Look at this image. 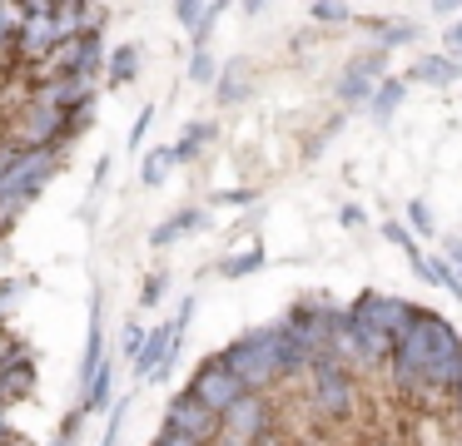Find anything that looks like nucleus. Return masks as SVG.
<instances>
[{
	"instance_id": "nucleus-1",
	"label": "nucleus",
	"mask_w": 462,
	"mask_h": 446,
	"mask_svg": "<svg viewBox=\"0 0 462 446\" xmlns=\"http://www.w3.org/2000/svg\"><path fill=\"white\" fill-rule=\"evenodd\" d=\"M219 357L234 367V372H239V382L249 387V392H269L279 377L309 372V367H313V352L283 323L279 327H254V332L234 337Z\"/></svg>"
},
{
	"instance_id": "nucleus-2",
	"label": "nucleus",
	"mask_w": 462,
	"mask_h": 446,
	"mask_svg": "<svg viewBox=\"0 0 462 446\" xmlns=\"http://www.w3.org/2000/svg\"><path fill=\"white\" fill-rule=\"evenodd\" d=\"M448 332H452L448 317L418 307V317H412V327L398 337V347H393V362H388V367H393V382H398L402 396L428 392V362H432V352H438V342H442Z\"/></svg>"
},
{
	"instance_id": "nucleus-3",
	"label": "nucleus",
	"mask_w": 462,
	"mask_h": 446,
	"mask_svg": "<svg viewBox=\"0 0 462 446\" xmlns=\"http://www.w3.org/2000/svg\"><path fill=\"white\" fill-rule=\"evenodd\" d=\"M348 317H353V327L368 337L373 357H378V362H393V347H398V337L412 327L418 307L402 303V297H388V293H358L348 307Z\"/></svg>"
},
{
	"instance_id": "nucleus-4",
	"label": "nucleus",
	"mask_w": 462,
	"mask_h": 446,
	"mask_svg": "<svg viewBox=\"0 0 462 446\" xmlns=\"http://www.w3.org/2000/svg\"><path fill=\"white\" fill-rule=\"evenodd\" d=\"M309 402H313V412H319V416H333V422L353 416V406H358L353 367L338 362V357H319V362L309 367Z\"/></svg>"
},
{
	"instance_id": "nucleus-5",
	"label": "nucleus",
	"mask_w": 462,
	"mask_h": 446,
	"mask_svg": "<svg viewBox=\"0 0 462 446\" xmlns=\"http://www.w3.org/2000/svg\"><path fill=\"white\" fill-rule=\"evenodd\" d=\"M383 79H388V50H383V45H373V50L353 55L348 65L338 69L333 89H338V99H343V105H368V99H373V89H378Z\"/></svg>"
},
{
	"instance_id": "nucleus-6",
	"label": "nucleus",
	"mask_w": 462,
	"mask_h": 446,
	"mask_svg": "<svg viewBox=\"0 0 462 446\" xmlns=\"http://www.w3.org/2000/svg\"><path fill=\"white\" fill-rule=\"evenodd\" d=\"M164 426H174V432H184V436H194V441L214 446L224 436V412H214L209 402H199V396L184 387V392H174L170 412H164Z\"/></svg>"
},
{
	"instance_id": "nucleus-7",
	"label": "nucleus",
	"mask_w": 462,
	"mask_h": 446,
	"mask_svg": "<svg viewBox=\"0 0 462 446\" xmlns=\"http://www.w3.org/2000/svg\"><path fill=\"white\" fill-rule=\"evenodd\" d=\"M189 392L199 396V402H209L214 412H229L239 396H249V387L239 382V372H234L224 357H204V362L194 367V377H189Z\"/></svg>"
},
{
	"instance_id": "nucleus-8",
	"label": "nucleus",
	"mask_w": 462,
	"mask_h": 446,
	"mask_svg": "<svg viewBox=\"0 0 462 446\" xmlns=\"http://www.w3.org/2000/svg\"><path fill=\"white\" fill-rule=\"evenodd\" d=\"M105 59H110V50L100 45V30H70L45 69L51 75H100Z\"/></svg>"
},
{
	"instance_id": "nucleus-9",
	"label": "nucleus",
	"mask_w": 462,
	"mask_h": 446,
	"mask_svg": "<svg viewBox=\"0 0 462 446\" xmlns=\"http://www.w3.org/2000/svg\"><path fill=\"white\" fill-rule=\"evenodd\" d=\"M70 35V20L55 10V15H25L21 25V40H15V59H45L51 65V55L60 50V40Z\"/></svg>"
},
{
	"instance_id": "nucleus-10",
	"label": "nucleus",
	"mask_w": 462,
	"mask_h": 446,
	"mask_svg": "<svg viewBox=\"0 0 462 446\" xmlns=\"http://www.w3.org/2000/svg\"><path fill=\"white\" fill-rule=\"evenodd\" d=\"M269 422H273V412H269V402H263V392H249L224 412V436H229V441H244V446H259L263 436H269Z\"/></svg>"
},
{
	"instance_id": "nucleus-11",
	"label": "nucleus",
	"mask_w": 462,
	"mask_h": 446,
	"mask_svg": "<svg viewBox=\"0 0 462 446\" xmlns=\"http://www.w3.org/2000/svg\"><path fill=\"white\" fill-rule=\"evenodd\" d=\"M35 99L65 109V114H75V109H90V105H95V75H51L41 89H35Z\"/></svg>"
},
{
	"instance_id": "nucleus-12",
	"label": "nucleus",
	"mask_w": 462,
	"mask_h": 446,
	"mask_svg": "<svg viewBox=\"0 0 462 446\" xmlns=\"http://www.w3.org/2000/svg\"><path fill=\"white\" fill-rule=\"evenodd\" d=\"M31 392H35V357L25 352V347H15V352L0 362V412L11 402H25Z\"/></svg>"
},
{
	"instance_id": "nucleus-13",
	"label": "nucleus",
	"mask_w": 462,
	"mask_h": 446,
	"mask_svg": "<svg viewBox=\"0 0 462 446\" xmlns=\"http://www.w3.org/2000/svg\"><path fill=\"white\" fill-rule=\"evenodd\" d=\"M110 362L105 357V303H100V293H95V303H90V337H85V362H80V387H90L95 382V372Z\"/></svg>"
},
{
	"instance_id": "nucleus-14",
	"label": "nucleus",
	"mask_w": 462,
	"mask_h": 446,
	"mask_svg": "<svg viewBox=\"0 0 462 446\" xmlns=\"http://www.w3.org/2000/svg\"><path fill=\"white\" fill-rule=\"evenodd\" d=\"M457 75H462V59L457 55H422V59H412V69L402 79H408V85H438V89H448Z\"/></svg>"
},
{
	"instance_id": "nucleus-15",
	"label": "nucleus",
	"mask_w": 462,
	"mask_h": 446,
	"mask_svg": "<svg viewBox=\"0 0 462 446\" xmlns=\"http://www.w3.org/2000/svg\"><path fill=\"white\" fill-rule=\"evenodd\" d=\"M249 95H254L249 59H229V65L219 69V79H214V99H219V105H244Z\"/></svg>"
},
{
	"instance_id": "nucleus-16",
	"label": "nucleus",
	"mask_w": 462,
	"mask_h": 446,
	"mask_svg": "<svg viewBox=\"0 0 462 446\" xmlns=\"http://www.w3.org/2000/svg\"><path fill=\"white\" fill-rule=\"evenodd\" d=\"M194 228H204V208H180V214H170L160 228L150 233V248H170L174 238L194 233Z\"/></svg>"
},
{
	"instance_id": "nucleus-17",
	"label": "nucleus",
	"mask_w": 462,
	"mask_h": 446,
	"mask_svg": "<svg viewBox=\"0 0 462 446\" xmlns=\"http://www.w3.org/2000/svg\"><path fill=\"white\" fill-rule=\"evenodd\" d=\"M402 95H408V79H398V75H388L378 89H373V99H368V114L378 119V124H388L393 119V109L402 105Z\"/></svg>"
},
{
	"instance_id": "nucleus-18",
	"label": "nucleus",
	"mask_w": 462,
	"mask_h": 446,
	"mask_svg": "<svg viewBox=\"0 0 462 446\" xmlns=\"http://www.w3.org/2000/svg\"><path fill=\"white\" fill-rule=\"evenodd\" d=\"M105 69H110V85L120 89V85H130L134 75H140V45H115L110 50V59H105Z\"/></svg>"
},
{
	"instance_id": "nucleus-19",
	"label": "nucleus",
	"mask_w": 462,
	"mask_h": 446,
	"mask_svg": "<svg viewBox=\"0 0 462 446\" xmlns=\"http://www.w3.org/2000/svg\"><path fill=\"white\" fill-rule=\"evenodd\" d=\"M214 134H219V129H214L209 119H194V124L184 129V139L174 144V159H180V164H189V159H199V154H204V144H214Z\"/></svg>"
},
{
	"instance_id": "nucleus-20",
	"label": "nucleus",
	"mask_w": 462,
	"mask_h": 446,
	"mask_svg": "<svg viewBox=\"0 0 462 446\" xmlns=\"http://www.w3.org/2000/svg\"><path fill=\"white\" fill-rule=\"evenodd\" d=\"M368 30L378 35L383 50H398V45H412V40H418V25H412V20H368Z\"/></svg>"
},
{
	"instance_id": "nucleus-21",
	"label": "nucleus",
	"mask_w": 462,
	"mask_h": 446,
	"mask_svg": "<svg viewBox=\"0 0 462 446\" xmlns=\"http://www.w3.org/2000/svg\"><path fill=\"white\" fill-rule=\"evenodd\" d=\"M110 387H115V367L105 362L100 372H95V382L85 387V402H80V412H100V406H115V402H110Z\"/></svg>"
},
{
	"instance_id": "nucleus-22",
	"label": "nucleus",
	"mask_w": 462,
	"mask_h": 446,
	"mask_svg": "<svg viewBox=\"0 0 462 446\" xmlns=\"http://www.w3.org/2000/svg\"><path fill=\"white\" fill-rule=\"evenodd\" d=\"M263 258H269V253H263V243H249L244 253L224 258L219 273H224V278H249V273H259V268H263Z\"/></svg>"
},
{
	"instance_id": "nucleus-23",
	"label": "nucleus",
	"mask_w": 462,
	"mask_h": 446,
	"mask_svg": "<svg viewBox=\"0 0 462 446\" xmlns=\"http://www.w3.org/2000/svg\"><path fill=\"white\" fill-rule=\"evenodd\" d=\"M170 164H180V159H174V144L170 149H150V159H144V168H140V184L144 188L164 184V178H170Z\"/></svg>"
},
{
	"instance_id": "nucleus-24",
	"label": "nucleus",
	"mask_w": 462,
	"mask_h": 446,
	"mask_svg": "<svg viewBox=\"0 0 462 446\" xmlns=\"http://www.w3.org/2000/svg\"><path fill=\"white\" fill-rule=\"evenodd\" d=\"M432 287H442V293H452V303H462V273L448 258H432Z\"/></svg>"
},
{
	"instance_id": "nucleus-25",
	"label": "nucleus",
	"mask_w": 462,
	"mask_h": 446,
	"mask_svg": "<svg viewBox=\"0 0 462 446\" xmlns=\"http://www.w3.org/2000/svg\"><path fill=\"white\" fill-rule=\"evenodd\" d=\"M229 5H234V0H209V5H204L199 25H194V50H204V45H209L214 25H219V15H224V10H229Z\"/></svg>"
},
{
	"instance_id": "nucleus-26",
	"label": "nucleus",
	"mask_w": 462,
	"mask_h": 446,
	"mask_svg": "<svg viewBox=\"0 0 462 446\" xmlns=\"http://www.w3.org/2000/svg\"><path fill=\"white\" fill-rule=\"evenodd\" d=\"M319 25H348L353 20V10H348V0H313V10H309Z\"/></svg>"
},
{
	"instance_id": "nucleus-27",
	"label": "nucleus",
	"mask_w": 462,
	"mask_h": 446,
	"mask_svg": "<svg viewBox=\"0 0 462 446\" xmlns=\"http://www.w3.org/2000/svg\"><path fill=\"white\" fill-rule=\"evenodd\" d=\"M189 79H194V85H214V79H219V75H214L209 50H194V55H189Z\"/></svg>"
},
{
	"instance_id": "nucleus-28",
	"label": "nucleus",
	"mask_w": 462,
	"mask_h": 446,
	"mask_svg": "<svg viewBox=\"0 0 462 446\" xmlns=\"http://www.w3.org/2000/svg\"><path fill=\"white\" fill-rule=\"evenodd\" d=\"M150 124H154V105H144V109H140V119L130 124V134H125V144H130V154L144 144V139H150Z\"/></svg>"
},
{
	"instance_id": "nucleus-29",
	"label": "nucleus",
	"mask_w": 462,
	"mask_h": 446,
	"mask_svg": "<svg viewBox=\"0 0 462 446\" xmlns=\"http://www.w3.org/2000/svg\"><path fill=\"white\" fill-rule=\"evenodd\" d=\"M204 5H209V0H174V20H180V25L194 35V25H199Z\"/></svg>"
},
{
	"instance_id": "nucleus-30",
	"label": "nucleus",
	"mask_w": 462,
	"mask_h": 446,
	"mask_svg": "<svg viewBox=\"0 0 462 446\" xmlns=\"http://www.w3.org/2000/svg\"><path fill=\"white\" fill-rule=\"evenodd\" d=\"M144 342H150V327H140V323L130 317V327H125V357L134 362V357L144 352Z\"/></svg>"
},
{
	"instance_id": "nucleus-31",
	"label": "nucleus",
	"mask_w": 462,
	"mask_h": 446,
	"mask_svg": "<svg viewBox=\"0 0 462 446\" xmlns=\"http://www.w3.org/2000/svg\"><path fill=\"white\" fill-rule=\"evenodd\" d=\"M408 223H412V233H422V238L432 233V214H428L422 198H412V204H408Z\"/></svg>"
},
{
	"instance_id": "nucleus-32",
	"label": "nucleus",
	"mask_w": 462,
	"mask_h": 446,
	"mask_svg": "<svg viewBox=\"0 0 462 446\" xmlns=\"http://www.w3.org/2000/svg\"><path fill=\"white\" fill-rule=\"evenodd\" d=\"M125 406H130V402H115V406H110V426H105L100 446H115V441H120V426H125Z\"/></svg>"
},
{
	"instance_id": "nucleus-33",
	"label": "nucleus",
	"mask_w": 462,
	"mask_h": 446,
	"mask_svg": "<svg viewBox=\"0 0 462 446\" xmlns=\"http://www.w3.org/2000/svg\"><path fill=\"white\" fill-rule=\"evenodd\" d=\"M164 283H170V278L164 273H150V283H144V293H140V307H154L164 297Z\"/></svg>"
},
{
	"instance_id": "nucleus-34",
	"label": "nucleus",
	"mask_w": 462,
	"mask_h": 446,
	"mask_svg": "<svg viewBox=\"0 0 462 446\" xmlns=\"http://www.w3.org/2000/svg\"><path fill=\"white\" fill-rule=\"evenodd\" d=\"M383 238H388V243H398L402 253H408V248L418 243V238H412V233H408V228H402V223H383Z\"/></svg>"
},
{
	"instance_id": "nucleus-35",
	"label": "nucleus",
	"mask_w": 462,
	"mask_h": 446,
	"mask_svg": "<svg viewBox=\"0 0 462 446\" xmlns=\"http://www.w3.org/2000/svg\"><path fill=\"white\" fill-rule=\"evenodd\" d=\"M154 446H204V441H194V436H184V432H174V426H164V432L154 436Z\"/></svg>"
},
{
	"instance_id": "nucleus-36",
	"label": "nucleus",
	"mask_w": 462,
	"mask_h": 446,
	"mask_svg": "<svg viewBox=\"0 0 462 446\" xmlns=\"http://www.w3.org/2000/svg\"><path fill=\"white\" fill-rule=\"evenodd\" d=\"M442 45H448V55H457V59H462V15L448 25V35H442Z\"/></svg>"
},
{
	"instance_id": "nucleus-37",
	"label": "nucleus",
	"mask_w": 462,
	"mask_h": 446,
	"mask_svg": "<svg viewBox=\"0 0 462 446\" xmlns=\"http://www.w3.org/2000/svg\"><path fill=\"white\" fill-rule=\"evenodd\" d=\"M249 198H254V188H219L214 204H249Z\"/></svg>"
},
{
	"instance_id": "nucleus-38",
	"label": "nucleus",
	"mask_w": 462,
	"mask_h": 446,
	"mask_svg": "<svg viewBox=\"0 0 462 446\" xmlns=\"http://www.w3.org/2000/svg\"><path fill=\"white\" fill-rule=\"evenodd\" d=\"M31 15H55V10H65V0H21Z\"/></svg>"
},
{
	"instance_id": "nucleus-39",
	"label": "nucleus",
	"mask_w": 462,
	"mask_h": 446,
	"mask_svg": "<svg viewBox=\"0 0 462 446\" xmlns=\"http://www.w3.org/2000/svg\"><path fill=\"white\" fill-rule=\"evenodd\" d=\"M21 297V283H0V317H5V307Z\"/></svg>"
},
{
	"instance_id": "nucleus-40",
	"label": "nucleus",
	"mask_w": 462,
	"mask_h": 446,
	"mask_svg": "<svg viewBox=\"0 0 462 446\" xmlns=\"http://www.w3.org/2000/svg\"><path fill=\"white\" fill-rule=\"evenodd\" d=\"M338 223H343V228H358V223H363V208H358V204H348V208L338 214Z\"/></svg>"
},
{
	"instance_id": "nucleus-41",
	"label": "nucleus",
	"mask_w": 462,
	"mask_h": 446,
	"mask_svg": "<svg viewBox=\"0 0 462 446\" xmlns=\"http://www.w3.org/2000/svg\"><path fill=\"white\" fill-rule=\"evenodd\" d=\"M442 258H448V263L462 273V243H457V238H448V248H442Z\"/></svg>"
},
{
	"instance_id": "nucleus-42",
	"label": "nucleus",
	"mask_w": 462,
	"mask_h": 446,
	"mask_svg": "<svg viewBox=\"0 0 462 446\" xmlns=\"http://www.w3.org/2000/svg\"><path fill=\"white\" fill-rule=\"evenodd\" d=\"M105 178H110V159H100V164H95V184H90V194H100Z\"/></svg>"
},
{
	"instance_id": "nucleus-43",
	"label": "nucleus",
	"mask_w": 462,
	"mask_h": 446,
	"mask_svg": "<svg viewBox=\"0 0 462 446\" xmlns=\"http://www.w3.org/2000/svg\"><path fill=\"white\" fill-rule=\"evenodd\" d=\"M75 426H80V416H70V422H65V432H60V441H55V446H75Z\"/></svg>"
},
{
	"instance_id": "nucleus-44",
	"label": "nucleus",
	"mask_w": 462,
	"mask_h": 446,
	"mask_svg": "<svg viewBox=\"0 0 462 446\" xmlns=\"http://www.w3.org/2000/svg\"><path fill=\"white\" fill-rule=\"evenodd\" d=\"M244 10H249V15H263V10H269V0H239Z\"/></svg>"
},
{
	"instance_id": "nucleus-45",
	"label": "nucleus",
	"mask_w": 462,
	"mask_h": 446,
	"mask_svg": "<svg viewBox=\"0 0 462 446\" xmlns=\"http://www.w3.org/2000/svg\"><path fill=\"white\" fill-rule=\"evenodd\" d=\"M452 416H457V422H462V387H457V392H452Z\"/></svg>"
},
{
	"instance_id": "nucleus-46",
	"label": "nucleus",
	"mask_w": 462,
	"mask_h": 446,
	"mask_svg": "<svg viewBox=\"0 0 462 446\" xmlns=\"http://www.w3.org/2000/svg\"><path fill=\"white\" fill-rule=\"evenodd\" d=\"M0 441H5V412H0Z\"/></svg>"
},
{
	"instance_id": "nucleus-47",
	"label": "nucleus",
	"mask_w": 462,
	"mask_h": 446,
	"mask_svg": "<svg viewBox=\"0 0 462 446\" xmlns=\"http://www.w3.org/2000/svg\"><path fill=\"white\" fill-rule=\"evenodd\" d=\"M0 5H15V0H0Z\"/></svg>"
}]
</instances>
